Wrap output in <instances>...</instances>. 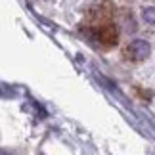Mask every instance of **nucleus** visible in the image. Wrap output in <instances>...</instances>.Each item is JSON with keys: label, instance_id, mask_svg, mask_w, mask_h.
I'll return each instance as SVG.
<instances>
[{"label": "nucleus", "instance_id": "nucleus-2", "mask_svg": "<svg viewBox=\"0 0 155 155\" xmlns=\"http://www.w3.org/2000/svg\"><path fill=\"white\" fill-rule=\"evenodd\" d=\"M150 52H151V48H150V44H147L146 40L136 38L124 48L123 56L127 59H130V61H144V59L150 56Z\"/></svg>", "mask_w": 155, "mask_h": 155}, {"label": "nucleus", "instance_id": "nucleus-3", "mask_svg": "<svg viewBox=\"0 0 155 155\" xmlns=\"http://www.w3.org/2000/svg\"><path fill=\"white\" fill-rule=\"evenodd\" d=\"M113 14H115V8L109 0H104L100 6H96L92 12H90V17L94 23H102V21H111Z\"/></svg>", "mask_w": 155, "mask_h": 155}, {"label": "nucleus", "instance_id": "nucleus-4", "mask_svg": "<svg viewBox=\"0 0 155 155\" xmlns=\"http://www.w3.org/2000/svg\"><path fill=\"white\" fill-rule=\"evenodd\" d=\"M142 17H144L146 23L155 25V6H150V8H144V10H142Z\"/></svg>", "mask_w": 155, "mask_h": 155}, {"label": "nucleus", "instance_id": "nucleus-6", "mask_svg": "<svg viewBox=\"0 0 155 155\" xmlns=\"http://www.w3.org/2000/svg\"><path fill=\"white\" fill-rule=\"evenodd\" d=\"M0 155H10L8 151H4V150H0Z\"/></svg>", "mask_w": 155, "mask_h": 155}, {"label": "nucleus", "instance_id": "nucleus-1", "mask_svg": "<svg viewBox=\"0 0 155 155\" xmlns=\"http://www.w3.org/2000/svg\"><path fill=\"white\" fill-rule=\"evenodd\" d=\"M92 42H96L104 48H111L117 44L119 40V29L113 21H102V23H94V25H86L81 29Z\"/></svg>", "mask_w": 155, "mask_h": 155}, {"label": "nucleus", "instance_id": "nucleus-5", "mask_svg": "<svg viewBox=\"0 0 155 155\" xmlns=\"http://www.w3.org/2000/svg\"><path fill=\"white\" fill-rule=\"evenodd\" d=\"M124 25H127V31H134L136 29V21H134V17H132V14H124Z\"/></svg>", "mask_w": 155, "mask_h": 155}]
</instances>
